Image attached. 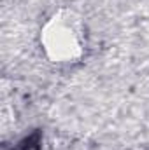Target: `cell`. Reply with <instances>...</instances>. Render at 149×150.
<instances>
[{
  "instance_id": "6da1fadb",
  "label": "cell",
  "mask_w": 149,
  "mask_h": 150,
  "mask_svg": "<svg viewBox=\"0 0 149 150\" xmlns=\"http://www.w3.org/2000/svg\"><path fill=\"white\" fill-rule=\"evenodd\" d=\"M40 143H42V134H40V131H34L32 134H28L27 138H23V140L16 145V150H39L40 149Z\"/></svg>"
}]
</instances>
